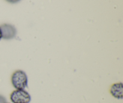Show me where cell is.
<instances>
[{
  "instance_id": "5",
  "label": "cell",
  "mask_w": 123,
  "mask_h": 103,
  "mask_svg": "<svg viewBox=\"0 0 123 103\" xmlns=\"http://www.w3.org/2000/svg\"><path fill=\"white\" fill-rule=\"evenodd\" d=\"M7 103V100H6V98L3 96L2 95H0V103Z\"/></svg>"
},
{
  "instance_id": "8",
  "label": "cell",
  "mask_w": 123,
  "mask_h": 103,
  "mask_svg": "<svg viewBox=\"0 0 123 103\" xmlns=\"http://www.w3.org/2000/svg\"></svg>"
},
{
  "instance_id": "6",
  "label": "cell",
  "mask_w": 123,
  "mask_h": 103,
  "mask_svg": "<svg viewBox=\"0 0 123 103\" xmlns=\"http://www.w3.org/2000/svg\"><path fill=\"white\" fill-rule=\"evenodd\" d=\"M6 1L10 3H16V2H19L20 0H6Z\"/></svg>"
},
{
  "instance_id": "7",
  "label": "cell",
  "mask_w": 123,
  "mask_h": 103,
  "mask_svg": "<svg viewBox=\"0 0 123 103\" xmlns=\"http://www.w3.org/2000/svg\"><path fill=\"white\" fill-rule=\"evenodd\" d=\"M2 39V33H1V28H0V40Z\"/></svg>"
},
{
  "instance_id": "3",
  "label": "cell",
  "mask_w": 123,
  "mask_h": 103,
  "mask_svg": "<svg viewBox=\"0 0 123 103\" xmlns=\"http://www.w3.org/2000/svg\"><path fill=\"white\" fill-rule=\"evenodd\" d=\"M2 33V39L10 40L16 36L17 30L13 25L8 24H4L0 26Z\"/></svg>"
},
{
  "instance_id": "1",
  "label": "cell",
  "mask_w": 123,
  "mask_h": 103,
  "mask_svg": "<svg viewBox=\"0 0 123 103\" xmlns=\"http://www.w3.org/2000/svg\"><path fill=\"white\" fill-rule=\"evenodd\" d=\"M12 85L17 90H24L28 86V77L24 71H14L11 78Z\"/></svg>"
},
{
  "instance_id": "4",
  "label": "cell",
  "mask_w": 123,
  "mask_h": 103,
  "mask_svg": "<svg viewBox=\"0 0 123 103\" xmlns=\"http://www.w3.org/2000/svg\"><path fill=\"white\" fill-rule=\"evenodd\" d=\"M123 86L122 83L112 84L111 87L110 93L114 97L121 100L123 98Z\"/></svg>"
},
{
  "instance_id": "2",
  "label": "cell",
  "mask_w": 123,
  "mask_h": 103,
  "mask_svg": "<svg viewBox=\"0 0 123 103\" xmlns=\"http://www.w3.org/2000/svg\"><path fill=\"white\" fill-rule=\"evenodd\" d=\"M10 100L13 103H30L31 98L29 93L24 89H16L11 94Z\"/></svg>"
}]
</instances>
